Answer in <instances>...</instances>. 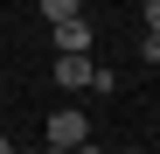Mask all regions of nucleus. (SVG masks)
Masks as SVG:
<instances>
[{"label":"nucleus","mask_w":160,"mask_h":154,"mask_svg":"<svg viewBox=\"0 0 160 154\" xmlns=\"http://www.w3.org/2000/svg\"><path fill=\"white\" fill-rule=\"evenodd\" d=\"M56 49H91V21H56Z\"/></svg>","instance_id":"7ed1b4c3"},{"label":"nucleus","mask_w":160,"mask_h":154,"mask_svg":"<svg viewBox=\"0 0 160 154\" xmlns=\"http://www.w3.org/2000/svg\"><path fill=\"white\" fill-rule=\"evenodd\" d=\"M0 154H7V133H0Z\"/></svg>","instance_id":"423d86ee"},{"label":"nucleus","mask_w":160,"mask_h":154,"mask_svg":"<svg viewBox=\"0 0 160 154\" xmlns=\"http://www.w3.org/2000/svg\"><path fill=\"white\" fill-rule=\"evenodd\" d=\"M139 21H146V35H160V0H146V7H139Z\"/></svg>","instance_id":"39448f33"},{"label":"nucleus","mask_w":160,"mask_h":154,"mask_svg":"<svg viewBox=\"0 0 160 154\" xmlns=\"http://www.w3.org/2000/svg\"><path fill=\"white\" fill-rule=\"evenodd\" d=\"M42 140H49V147H84V140H91V119H84V112H56V119L42 126Z\"/></svg>","instance_id":"f03ea898"},{"label":"nucleus","mask_w":160,"mask_h":154,"mask_svg":"<svg viewBox=\"0 0 160 154\" xmlns=\"http://www.w3.org/2000/svg\"><path fill=\"white\" fill-rule=\"evenodd\" d=\"M49 77H56L63 91H84L98 77V63H91V49H56V70H49Z\"/></svg>","instance_id":"f257e3e1"},{"label":"nucleus","mask_w":160,"mask_h":154,"mask_svg":"<svg viewBox=\"0 0 160 154\" xmlns=\"http://www.w3.org/2000/svg\"><path fill=\"white\" fill-rule=\"evenodd\" d=\"M42 14L49 21H70V14H84V0H42Z\"/></svg>","instance_id":"20e7f679"}]
</instances>
